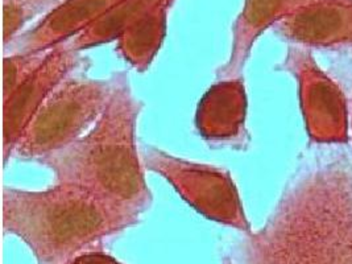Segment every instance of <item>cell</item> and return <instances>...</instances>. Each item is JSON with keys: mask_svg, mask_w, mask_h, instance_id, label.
Listing matches in <instances>:
<instances>
[{"mask_svg": "<svg viewBox=\"0 0 352 264\" xmlns=\"http://www.w3.org/2000/svg\"><path fill=\"white\" fill-rule=\"evenodd\" d=\"M173 1L162 0L116 38V52L133 69L145 72L155 60L165 37L168 10Z\"/></svg>", "mask_w": 352, "mask_h": 264, "instance_id": "cell-12", "label": "cell"}, {"mask_svg": "<svg viewBox=\"0 0 352 264\" xmlns=\"http://www.w3.org/2000/svg\"><path fill=\"white\" fill-rule=\"evenodd\" d=\"M111 81L109 103L91 129L38 163L53 172L57 182L80 185L143 214L152 204L136 147L143 102L133 96L126 73H115Z\"/></svg>", "mask_w": 352, "mask_h": 264, "instance_id": "cell-3", "label": "cell"}, {"mask_svg": "<svg viewBox=\"0 0 352 264\" xmlns=\"http://www.w3.org/2000/svg\"><path fill=\"white\" fill-rule=\"evenodd\" d=\"M28 6L33 7L38 14L41 12H50L53 8L60 6L65 0H19Z\"/></svg>", "mask_w": 352, "mask_h": 264, "instance_id": "cell-17", "label": "cell"}, {"mask_svg": "<svg viewBox=\"0 0 352 264\" xmlns=\"http://www.w3.org/2000/svg\"><path fill=\"white\" fill-rule=\"evenodd\" d=\"M247 94L243 80H226L211 86L195 116L199 133L208 140H232L244 132Z\"/></svg>", "mask_w": 352, "mask_h": 264, "instance_id": "cell-11", "label": "cell"}, {"mask_svg": "<svg viewBox=\"0 0 352 264\" xmlns=\"http://www.w3.org/2000/svg\"><path fill=\"white\" fill-rule=\"evenodd\" d=\"M283 67L298 85L301 111L310 139L324 144L347 143L346 98L339 86L318 66L311 52L301 45L290 47Z\"/></svg>", "mask_w": 352, "mask_h": 264, "instance_id": "cell-6", "label": "cell"}, {"mask_svg": "<svg viewBox=\"0 0 352 264\" xmlns=\"http://www.w3.org/2000/svg\"><path fill=\"white\" fill-rule=\"evenodd\" d=\"M83 63L77 50L64 45L48 50L43 64L21 83L14 94L3 102V162L14 156L17 143L54 90L72 77Z\"/></svg>", "mask_w": 352, "mask_h": 264, "instance_id": "cell-7", "label": "cell"}, {"mask_svg": "<svg viewBox=\"0 0 352 264\" xmlns=\"http://www.w3.org/2000/svg\"><path fill=\"white\" fill-rule=\"evenodd\" d=\"M112 81L69 77L33 116L14 156L41 159L89 131L106 109Z\"/></svg>", "mask_w": 352, "mask_h": 264, "instance_id": "cell-4", "label": "cell"}, {"mask_svg": "<svg viewBox=\"0 0 352 264\" xmlns=\"http://www.w3.org/2000/svg\"><path fill=\"white\" fill-rule=\"evenodd\" d=\"M120 0H65L31 30L20 33L4 48L11 53H33L63 45L103 16Z\"/></svg>", "mask_w": 352, "mask_h": 264, "instance_id": "cell-9", "label": "cell"}, {"mask_svg": "<svg viewBox=\"0 0 352 264\" xmlns=\"http://www.w3.org/2000/svg\"><path fill=\"white\" fill-rule=\"evenodd\" d=\"M38 15V12L25 3L19 0H3V44L8 47L28 20Z\"/></svg>", "mask_w": 352, "mask_h": 264, "instance_id": "cell-15", "label": "cell"}, {"mask_svg": "<svg viewBox=\"0 0 352 264\" xmlns=\"http://www.w3.org/2000/svg\"><path fill=\"white\" fill-rule=\"evenodd\" d=\"M283 38L305 48L352 47V0H318L274 24Z\"/></svg>", "mask_w": 352, "mask_h": 264, "instance_id": "cell-8", "label": "cell"}, {"mask_svg": "<svg viewBox=\"0 0 352 264\" xmlns=\"http://www.w3.org/2000/svg\"><path fill=\"white\" fill-rule=\"evenodd\" d=\"M65 264H126L122 263L120 261H118L116 258H113L111 255L99 251V250H90L86 252H82L80 255H77L76 258L70 259L69 262Z\"/></svg>", "mask_w": 352, "mask_h": 264, "instance_id": "cell-16", "label": "cell"}, {"mask_svg": "<svg viewBox=\"0 0 352 264\" xmlns=\"http://www.w3.org/2000/svg\"><path fill=\"white\" fill-rule=\"evenodd\" d=\"M48 50L33 53H11L3 58V102L43 64Z\"/></svg>", "mask_w": 352, "mask_h": 264, "instance_id": "cell-14", "label": "cell"}, {"mask_svg": "<svg viewBox=\"0 0 352 264\" xmlns=\"http://www.w3.org/2000/svg\"><path fill=\"white\" fill-rule=\"evenodd\" d=\"M3 231L20 238L38 264H65L139 223L142 213L80 185L3 189Z\"/></svg>", "mask_w": 352, "mask_h": 264, "instance_id": "cell-2", "label": "cell"}, {"mask_svg": "<svg viewBox=\"0 0 352 264\" xmlns=\"http://www.w3.org/2000/svg\"><path fill=\"white\" fill-rule=\"evenodd\" d=\"M142 160L208 219L241 232L252 231L235 182L223 168L190 162L155 147H146Z\"/></svg>", "mask_w": 352, "mask_h": 264, "instance_id": "cell-5", "label": "cell"}, {"mask_svg": "<svg viewBox=\"0 0 352 264\" xmlns=\"http://www.w3.org/2000/svg\"><path fill=\"white\" fill-rule=\"evenodd\" d=\"M318 0H244L232 25V44L228 60L218 67L219 81L239 80L260 34L276 23Z\"/></svg>", "mask_w": 352, "mask_h": 264, "instance_id": "cell-10", "label": "cell"}, {"mask_svg": "<svg viewBox=\"0 0 352 264\" xmlns=\"http://www.w3.org/2000/svg\"><path fill=\"white\" fill-rule=\"evenodd\" d=\"M222 264H234L232 263V261L230 259V258H224L223 262H222Z\"/></svg>", "mask_w": 352, "mask_h": 264, "instance_id": "cell-18", "label": "cell"}, {"mask_svg": "<svg viewBox=\"0 0 352 264\" xmlns=\"http://www.w3.org/2000/svg\"><path fill=\"white\" fill-rule=\"evenodd\" d=\"M234 264H352V159L331 155L292 176L256 231L231 248Z\"/></svg>", "mask_w": 352, "mask_h": 264, "instance_id": "cell-1", "label": "cell"}, {"mask_svg": "<svg viewBox=\"0 0 352 264\" xmlns=\"http://www.w3.org/2000/svg\"><path fill=\"white\" fill-rule=\"evenodd\" d=\"M162 0H120L103 16L77 33L63 45L80 52L116 40L129 25Z\"/></svg>", "mask_w": 352, "mask_h": 264, "instance_id": "cell-13", "label": "cell"}]
</instances>
